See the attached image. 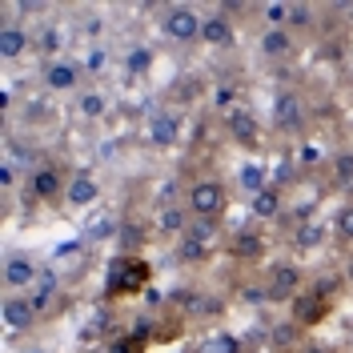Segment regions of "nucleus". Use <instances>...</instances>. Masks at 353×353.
<instances>
[{
  "instance_id": "nucleus-33",
  "label": "nucleus",
  "mask_w": 353,
  "mask_h": 353,
  "mask_svg": "<svg viewBox=\"0 0 353 353\" xmlns=\"http://www.w3.org/2000/svg\"><path fill=\"white\" fill-rule=\"evenodd\" d=\"M181 353H201V350H181Z\"/></svg>"
},
{
  "instance_id": "nucleus-21",
  "label": "nucleus",
  "mask_w": 353,
  "mask_h": 353,
  "mask_svg": "<svg viewBox=\"0 0 353 353\" xmlns=\"http://www.w3.org/2000/svg\"><path fill=\"white\" fill-rule=\"evenodd\" d=\"M61 48H65V32H61V24L57 21H37L32 24V57H41V65L44 61H57Z\"/></svg>"
},
{
  "instance_id": "nucleus-4",
  "label": "nucleus",
  "mask_w": 353,
  "mask_h": 353,
  "mask_svg": "<svg viewBox=\"0 0 353 353\" xmlns=\"http://www.w3.org/2000/svg\"><path fill=\"white\" fill-rule=\"evenodd\" d=\"M153 281V265L137 253H121L109 261V273H105V301H121V297H132Z\"/></svg>"
},
{
  "instance_id": "nucleus-9",
  "label": "nucleus",
  "mask_w": 353,
  "mask_h": 353,
  "mask_svg": "<svg viewBox=\"0 0 353 353\" xmlns=\"http://www.w3.org/2000/svg\"><path fill=\"white\" fill-rule=\"evenodd\" d=\"M301 57V41L289 32L285 24H265L257 32V61L269 68H289Z\"/></svg>"
},
{
  "instance_id": "nucleus-1",
  "label": "nucleus",
  "mask_w": 353,
  "mask_h": 353,
  "mask_svg": "<svg viewBox=\"0 0 353 353\" xmlns=\"http://www.w3.org/2000/svg\"><path fill=\"white\" fill-rule=\"evenodd\" d=\"M345 277L341 273H333V277H317V281H309L293 301H289V321L297 325V330L313 333L317 325H325L333 317V309L341 305V293H345Z\"/></svg>"
},
{
  "instance_id": "nucleus-19",
  "label": "nucleus",
  "mask_w": 353,
  "mask_h": 353,
  "mask_svg": "<svg viewBox=\"0 0 353 353\" xmlns=\"http://www.w3.org/2000/svg\"><path fill=\"white\" fill-rule=\"evenodd\" d=\"M321 189L325 193H350L353 189V149H333L321 161Z\"/></svg>"
},
{
  "instance_id": "nucleus-3",
  "label": "nucleus",
  "mask_w": 353,
  "mask_h": 353,
  "mask_svg": "<svg viewBox=\"0 0 353 353\" xmlns=\"http://www.w3.org/2000/svg\"><path fill=\"white\" fill-rule=\"evenodd\" d=\"M68 176H72V165L48 153L37 169L24 173V201L28 205H61L68 189Z\"/></svg>"
},
{
  "instance_id": "nucleus-30",
  "label": "nucleus",
  "mask_w": 353,
  "mask_h": 353,
  "mask_svg": "<svg viewBox=\"0 0 353 353\" xmlns=\"http://www.w3.org/2000/svg\"><path fill=\"white\" fill-rule=\"evenodd\" d=\"M293 353H337V350L330 341H301V350H293Z\"/></svg>"
},
{
  "instance_id": "nucleus-28",
  "label": "nucleus",
  "mask_w": 353,
  "mask_h": 353,
  "mask_svg": "<svg viewBox=\"0 0 353 353\" xmlns=\"http://www.w3.org/2000/svg\"><path fill=\"white\" fill-rule=\"evenodd\" d=\"M241 189L249 193V197H257L261 189H269V181H265V173L257 169V165H249V169H241Z\"/></svg>"
},
{
  "instance_id": "nucleus-15",
  "label": "nucleus",
  "mask_w": 353,
  "mask_h": 353,
  "mask_svg": "<svg viewBox=\"0 0 353 353\" xmlns=\"http://www.w3.org/2000/svg\"><path fill=\"white\" fill-rule=\"evenodd\" d=\"M189 209L185 201H157L153 213H149V233L153 237H165V241H181L185 229H189Z\"/></svg>"
},
{
  "instance_id": "nucleus-17",
  "label": "nucleus",
  "mask_w": 353,
  "mask_h": 353,
  "mask_svg": "<svg viewBox=\"0 0 353 353\" xmlns=\"http://www.w3.org/2000/svg\"><path fill=\"white\" fill-rule=\"evenodd\" d=\"M41 281V265L28 253H8L0 265V285L4 293H32V285Z\"/></svg>"
},
{
  "instance_id": "nucleus-23",
  "label": "nucleus",
  "mask_w": 353,
  "mask_h": 353,
  "mask_svg": "<svg viewBox=\"0 0 353 353\" xmlns=\"http://www.w3.org/2000/svg\"><path fill=\"white\" fill-rule=\"evenodd\" d=\"M72 112L81 117V121H101L105 112H109V92L105 88H81L77 92V105H72Z\"/></svg>"
},
{
  "instance_id": "nucleus-32",
  "label": "nucleus",
  "mask_w": 353,
  "mask_h": 353,
  "mask_svg": "<svg viewBox=\"0 0 353 353\" xmlns=\"http://www.w3.org/2000/svg\"><path fill=\"white\" fill-rule=\"evenodd\" d=\"M345 345H350V353H353V321H350V330H345Z\"/></svg>"
},
{
  "instance_id": "nucleus-8",
  "label": "nucleus",
  "mask_w": 353,
  "mask_h": 353,
  "mask_svg": "<svg viewBox=\"0 0 353 353\" xmlns=\"http://www.w3.org/2000/svg\"><path fill=\"white\" fill-rule=\"evenodd\" d=\"M225 225L221 221H189V229H185V237L176 241V257L189 265H201L209 261L213 253H221L225 249Z\"/></svg>"
},
{
  "instance_id": "nucleus-16",
  "label": "nucleus",
  "mask_w": 353,
  "mask_h": 353,
  "mask_svg": "<svg viewBox=\"0 0 353 353\" xmlns=\"http://www.w3.org/2000/svg\"><path fill=\"white\" fill-rule=\"evenodd\" d=\"M201 44L205 48H217V52H229L233 44H237V17L217 4V8H209L205 12V24H201Z\"/></svg>"
},
{
  "instance_id": "nucleus-12",
  "label": "nucleus",
  "mask_w": 353,
  "mask_h": 353,
  "mask_svg": "<svg viewBox=\"0 0 353 353\" xmlns=\"http://www.w3.org/2000/svg\"><path fill=\"white\" fill-rule=\"evenodd\" d=\"M41 88L48 97H77L85 88V65L72 57H57L41 65Z\"/></svg>"
},
{
  "instance_id": "nucleus-14",
  "label": "nucleus",
  "mask_w": 353,
  "mask_h": 353,
  "mask_svg": "<svg viewBox=\"0 0 353 353\" xmlns=\"http://www.w3.org/2000/svg\"><path fill=\"white\" fill-rule=\"evenodd\" d=\"M24 52H32V24L17 17L12 4H4V21H0V57L12 65Z\"/></svg>"
},
{
  "instance_id": "nucleus-18",
  "label": "nucleus",
  "mask_w": 353,
  "mask_h": 353,
  "mask_svg": "<svg viewBox=\"0 0 353 353\" xmlns=\"http://www.w3.org/2000/svg\"><path fill=\"white\" fill-rule=\"evenodd\" d=\"M0 313H4V325L12 333H28L44 321V313L32 301V293H4V309Z\"/></svg>"
},
{
  "instance_id": "nucleus-22",
  "label": "nucleus",
  "mask_w": 353,
  "mask_h": 353,
  "mask_svg": "<svg viewBox=\"0 0 353 353\" xmlns=\"http://www.w3.org/2000/svg\"><path fill=\"white\" fill-rule=\"evenodd\" d=\"M149 141H153V149H173L181 141V117H176V109H161L149 117Z\"/></svg>"
},
{
  "instance_id": "nucleus-31",
  "label": "nucleus",
  "mask_w": 353,
  "mask_h": 353,
  "mask_svg": "<svg viewBox=\"0 0 353 353\" xmlns=\"http://www.w3.org/2000/svg\"><path fill=\"white\" fill-rule=\"evenodd\" d=\"M341 277H345V285H353V253L345 257V265H341Z\"/></svg>"
},
{
  "instance_id": "nucleus-11",
  "label": "nucleus",
  "mask_w": 353,
  "mask_h": 353,
  "mask_svg": "<svg viewBox=\"0 0 353 353\" xmlns=\"http://www.w3.org/2000/svg\"><path fill=\"white\" fill-rule=\"evenodd\" d=\"M225 253L233 257L237 265H257L265 261V253H269V233H265L261 221H249L241 229H233L229 237H225Z\"/></svg>"
},
{
  "instance_id": "nucleus-5",
  "label": "nucleus",
  "mask_w": 353,
  "mask_h": 353,
  "mask_svg": "<svg viewBox=\"0 0 353 353\" xmlns=\"http://www.w3.org/2000/svg\"><path fill=\"white\" fill-rule=\"evenodd\" d=\"M221 129H225V141L241 153H261L265 149V125L249 105H225Z\"/></svg>"
},
{
  "instance_id": "nucleus-20",
  "label": "nucleus",
  "mask_w": 353,
  "mask_h": 353,
  "mask_svg": "<svg viewBox=\"0 0 353 353\" xmlns=\"http://www.w3.org/2000/svg\"><path fill=\"white\" fill-rule=\"evenodd\" d=\"M97 197H101V181H97V173H92V169H72L61 205H65L68 213H85Z\"/></svg>"
},
{
  "instance_id": "nucleus-10",
  "label": "nucleus",
  "mask_w": 353,
  "mask_h": 353,
  "mask_svg": "<svg viewBox=\"0 0 353 353\" xmlns=\"http://www.w3.org/2000/svg\"><path fill=\"white\" fill-rule=\"evenodd\" d=\"M201 24H205V12L193 4H165L161 8V32H165V41L181 44V48L201 44Z\"/></svg>"
},
{
  "instance_id": "nucleus-2",
  "label": "nucleus",
  "mask_w": 353,
  "mask_h": 353,
  "mask_svg": "<svg viewBox=\"0 0 353 353\" xmlns=\"http://www.w3.org/2000/svg\"><path fill=\"white\" fill-rule=\"evenodd\" d=\"M185 209H189V217L193 221H225L229 213V205H233V193H229V185H225V176L217 173H197L185 181Z\"/></svg>"
},
{
  "instance_id": "nucleus-7",
  "label": "nucleus",
  "mask_w": 353,
  "mask_h": 353,
  "mask_svg": "<svg viewBox=\"0 0 353 353\" xmlns=\"http://www.w3.org/2000/svg\"><path fill=\"white\" fill-rule=\"evenodd\" d=\"M257 277H261V289H265V301H273V305H281V301H293L301 289L309 285V277H305V269L297 261H269L257 269Z\"/></svg>"
},
{
  "instance_id": "nucleus-6",
  "label": "nucleus",
  "mask_w": 353,
  "mask_h": 353,
  "mask_svg": "<svg viewBox=\"0 0 353 353\" xmlns=\"http://www.w3.org/2000/svg\"><path fill=\"white\" fill-rule=\"evenodd\" d=\"M269 125L281 137H305L313 129V105L305 101V92L301 88H281L273 97V121Z\"/></svg>"
},
{
  "instance_id": "nucleus-26",
  "label": "nucleus",
  "mask_w": 353,
  "mask_h": 353,
  "mask_svg": "<svg viewBox=\"0 0 353 353\" xmlns=\"http://www.w3.org/2000/svg\"><path fill=\"white\" fill-rule=\"evenodd\" d=\"M333 241L345 245L353 253V193L341 205H337V213H333Z\"/></svg>"
},
{
  "instance_id": "nucleus-24",
  "label": "nucleus",
  "mask_w": 353,
  "mask_h": 353,
  "mask_svg": "<svg viewBox=\"0 0 353 353\" xmlns=\"http://www.w3.org/2000/svg\"><path fill=\"white\" fill-rule=\"evenodd\" d=\"M289 237H293V249H321V245H325V225L317 217L293 221V225H289Z\"/></svg>"
},
{
  "instance_id": "nucleus-27",
  "label": "nucleus",
  "mask_w": 353,
  "mask_h": 353,
  "mask_svg": "<svg viewBox=\"0 0 353 353\" xmlns=\"http://www.w3.org/2000/svg\"><path fill=\"white\" fill-rule=\"evenodd\" d=\"M221 313H225V297H221V293H193L189 321H213Z\"/></svg>"
},
{
  "instance_id": "nucleus-13",
  "label": "nucleus",
  "mask_w": 353,
  "mask_h": 353,
  "mask_svg": "<svg viewBox=\"0 0 353 353\" xmlns=\"http://www.w3.org/2000/svg\"><path fill=\"white\" fill-rule=\"evenodd\" d=\"M24 125V132H48V129H57L61 125V105H57V97H48V92H28L24 97V105H21V117H17Z\"/></svg>"
},
{
  "instance_id": "nucleus-29",
  "label": "nucleus",
  "mask_w": 353,
  "mask_h": 353,
  "mask_svg": "<svg viewBox=\"0 0 353 353\" xmlns=\"http://www.w3.org/2000/svg\"><path fill=\"white\" fill-rule=\"evenodd\" d=\"M201 353H241V345H237V337L217 333V337H209V341H205V350H201Z\"/></svg>"
},
{
  "instance_id": "nucleus-25",
  "label": "nucleus",
  "mask_w": 353,
  "mask_h": 353,
  "mask_svg": "<svg viewBox=\"0 0 353 353\" xmlns=\"http://www.w3.org/2000/svg\"><path fill=\"white\" fill-rule=\"evenodd\" d=\"M281 205H285V189H281V185H269V189H261V193L253 197V217L257 221L281 217Z\"/></svg>"
}]
</instances>
